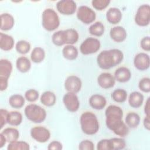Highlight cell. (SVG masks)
<instances>
[{
  "instance_id": "6da1fadb",
  "label": "cell",
  "mask_w": 150,
  "mask_h": 150,
  "mask_svg": "<svg viewBox=\"0 0 150 150\" xmlns=\"http://www.w3.org/2000/svg\"><path fill=\"white\" fill-rule=\"evenodd\" d=\"M105 124L107 127L115 135L124 137L129 133V128L122 121L123 111L122 108L115 105H110L105 111Z\"/></svg>"
},
{
  "instance_id": "7a4b0ae2",
  "label": "cell",
  "mask_w": 150,
  "mask_h": 150,
  "mask_svg": "<svg viewBox=\"0 0 150 150\" xmlns=\"http://www.w3.org/2000/svg\"><path fill=\"white\" fill-rule=\"evenodd\" d=\"M124 59L122 52L118 49L101 51L97 57V63L100 68L108 70L122 62Z\"/></svg>"
},
{
  "instance_id": "3957f363",
  "label": "cell",
  "mask_w": 150,
  "mask_h": 150,
  "mask_svg": "<svg viewBox=\"0 0 150 150\" xmlns=\"http://www.w3.org/2000/svg\"><path fill=\"white\" fill-rule=\"evenodd\" d=\"M81 129L83 133L88 135L96 134L99 129L100 124L97 116L92 112L86 111L80 118Z\"/></svg>"
},
{
  "instance_id": "277c9868",
  "label": "cell",
  "mask_w": 150,
  "mask_h": 150,
  "mask_svg": "<svg viewBox=\"0 0 150 150\" xmlns=\"http://www.w3.org/2000/svg\"><path fill=\"white\" fill-rule=\"evenodd\" d=\"M60 18L57 12L52 8L45 9L42 14V25L47 31L52 32L60 26Z\"/></svg>"
},
{
  "instance_id": "5b68a950",
  "label": "cell",
  "mask_w": 150,
  "mask_h": 150,
  "mask_svg": "<svg viewBox=\"0 0 150 150\" xmlns=\"http://www.w3.org/2000/svg\"><path fill=\"white\" fill-rule=\"evenodd\" d=\"M26 117L34 123H41L46 117V111L41 106L36 104H30L26 106L24 110Z\"/></svg>"
},
{
  "instance_id": "8992f818",
  "label": "cell",
  "mask_w": 150,
  "mask_h": 150,
  "mask_svg": "<svg viewBox=\"0 0 150 150\" xmlns=\"http://www.w3.org/2000/svg\"><path fill=\"white\" fill-rule=\"evenodd\" d=\"M12 64L8 59L0 60V90H5L8 86V79L12 71Z\"/></svg>"
},
{
  "instance_id": "52a82bcc",
  "label": "cell",
  "mask_w": 150,
  "mask_h": 150,
  "mask_svg": "<svg viewBox=\"0 0 150 150\" xmlns=\"http://www.w3.org/2000/svg\"><path fill=\"white\" fill-rule=\"evenodd\" d=\"M134 21L139 26H146L150 22V6L145 4L141 5L135 13Z\"/></svg>"
},
{
  "instance_id": "ba28073f",
  "label": "cell",
  "mask_w": 150,
  "mask_h": 150,
  "mask_svg": "<svg viewBox=\"0 0 150 150\" xmlns=\"http://www.w3.org/2000/svg\"><path fill=\"white\" fill-rule=\"evenodd\" d=\"M100 46L101 43L98 39L88 37L81 43L80 46V51L83 54H90L98 51Z\"/></svg>"
},
{
  "instance_id": "9c48e42d",
  "label": "cell",
  "mask_w": 150,
  "mask_h": 150,
  "mask_svg": "<svg viewBox=\"0 0 150 150\" xmlns=\"http://www.w3.org/2000/svg\"><path fill=\"white\" fill-rule=\"evenodd\" d=\"M77 19L84 24L88 25L93 22L96 18L95 11L86 5H81L77 9Z\"/></svg>"
},
{
  "instance_id": "30bf717a",
  "label": "cell",
  "mask_w": 150,
  "mask_h": 150,
  "mask_svg": "<svg viewBox=\"0 0 150 150\" xmlns=\"http://www.w3.org/2000/svg\"><path fill=\"white\" fill-rule=\"evenodd\" d=\"M30 134L33 139L40 143L47 142L51 136L50 131L43 126H35L32 128Z\"/></svg>"
},
{
  "instance_id": "8fae6325",
  "label": "cell",
  "mask_w": 150,
  "mask_h": 150,
  "mask_svg": "<svg viewBox=\"0 0 150 150\" xmlns=\"http://www.w3.org/2000/svg\"><path fill=\"white\" fill-rule=\"evenodd\" d=\"M57 11L62 15H71L77 10V5L73 0H60L56 3Z\"/></svg>"
},
{
  "instance_id": "7c38bea8",
  "label": "cell",
  "mask_w": 150,
  "mask_h": 150,
  "mask_svg": "<svg viewBox=\"0 0 150 150\" xmlns=\"http://www.w3.org/2000/svg\"><path fill=\"white\" fill-rule=\"evenodd\" d=\"M63 103L66 108L70 112H76L80 107V101L76 93H66L63 97Z\"/></svg>"
},
{
  "instance_id": "4fadbf2b",
  "label": "cell",
  "mask_w": 150,
  "mask_h": 150,
  "mask_svg": "<svg viewBox=\"0 0 150 150\" xmlns=\"http://www.w3.org/2000/svg\"><path fill=\"white\" fill-rule=\"evenodd\" d=\"M64 84L66 91L76 94L79 93L81 88L82 81L77 76L70 75L66 78Z\"/></svg>"
},
{
  "instance_id": "5bb4252c",
  "label": "cell",
  "mask_w": 150,
  "mask_h": 150,
  "mask_svg": "<svg viewBox=\"0 0 150 150\" xmlns=\"http://www.w3.org/2000/svg\"><path fill=\"white\" fill-rule=\"evenodd\" d=\"M134 65L137 69L140 71L146 70L150 66L149 55L144 52L138 53L134 58Z\"/></svg>"
},
{
  "instance_id": "9a60e30c",
  "label": "cell",
  "mask_w": 150,
  "mask_h": 150,
  "mask_svg": "<svg viewBox=\"0 0 150 150\" xmlns=\"http://www.w3.org/2000/svg\"><path fill=\"white\" fill-rule=\"evenodd\" d=\"M97 83L101 88L108 89L114 87L115 80L113 75L108 72L101 73L97 77Z\"/></svg>"
},
{
  "instance_id": "2e32d148",
  "label": "cell",
  "mask_w": 150,
  "mask_h": 150,
  "mask_svg": "<svg viewBox=\"0 0 150 150\" xmlns=\"http://www.w3.org/2000/svg\"><path fill=\"white\" fill-rule=\"evenodd\" d=\"M110 36L114 42L120 43L126 39L127 33L126 30L122 26H116L110 29Z\"/></svg>"
},
{
  "instance_id": "e0dca14e",
  "label": "cell",
  "mask_w": 150,
  "mask_h": 150,
  "mask_svg": "<svg viewBox=\"0 0 150 150\" xmlns=\"http://www.w3.org/2000/svg\"><path fill=\"white\" fill-rule=\"evenodd\" d=\"M88 102L90 107L97 110L103 109L107 104V100L105 97L99 94H94L91 96Z\"/></svg>"
},
{
  "instance_id": "ac0fdd59",
  "label": "cell",
  "mask_w": 150,
  "mask_h": 150,
  "mask_svg": "<svg viewBox=\"0 0 150 150\" xmlns=\"http://www.w3.org/2000/svg\"><path fill=\"white\" fill-rule=\"evenodd\" d=\"M114 77L116 81L120 83H125L130 80L131 72L127 67H120L115 71Z\"/></svg>"
},
{
  "instance_id": "d6986e66",
  "label": "cell",
  "mask_w": 150,
  "mask_h": 150,
  "mask_svg": "<svg viewBox=\"0 0 150 150\" xmlns=\"http://www.w3.org/2000/svg\"><path fill=\"white\" fill-rule=\"evenodd\" d=\"M122 13L118 8L111 7L106 12V19L107 21L113 25L118 23L122 19Z\"/></svg>"
},
{
  "instance_id": "ffe728a7",
  "label": "cell",
  "mask_w": 150,
  "mask_h": 150,
  "mask_svg": "<svg viewBox=\"0 0 150 150\" xmlns=\"http://www.w3.org/2000/svg\"><path fill=\"white\" fill-rule=\"evenodd\" d=\"M15 40L13 37L2 32H0V47L4 51H9L14 46Z\"/></svg>"
},
{
  "instance_id": "44dd1931",
  "label": "cell",
  "mask_w": 150,
  "mask_h": 150,
  "mask_svg": "<svg viewBox=\"0 0 150 150\" xmlns=\"http://www.w3.org/2000/svg\"><path fill=\"white\" fill-rule=\"evenodd\" d=\"M144 96L139 91H133L131 93L128 97V104L129 105L135 108L140 107L144 102Z\"/></svg>"
},
{
  "instance_id": "7402d4cb",
  "label": "cell",
  "mask_w": 150,
  "mask_h": 150,
  "mask_svg": "<svg viewBox=\"0 0 150 150\" xmlns=\"http://www.w3.org/2000/svg\"><path fill=\"white\" fill-rule=\"evenodd\" d=\"M15 19L13 16L8 13L1 15V29L4 31L11 30L14 26Z\"/></svg>"
},
{
  "instance_id": "603a6c76",
  "label": "cell",
  "mask_w": 150,
  "mask_h": 150,
  "mask_svg": "<svg viewBox=\"0 0 150 150\" xmlns=\"http://www.w3.org/2000/svg\"><path fill=\"white\" fill-rule=\"evenodd\" d=\"M62 54L64 58L69 60H75L79 54L76 47L72 45H67L62 49Z\"/></svg>"
},
{
  "instance_id": "cb8c5ba5",
  "label": "cell",
  "mask_w": 150,
  "mask_h": 150,
  "mask_svg": "<svg viewBox=\"0 0 150 150\" xmlns=\"http://www.w3.org/2000/svg\"><path fill=\"white\" fill-rule=\"evenodd\" d=\"M40 102L46 107L53 106L56 102V96L55 94L51 91H46L43 92L40 96Z\"/></svg>"
},
{
  "instance_id": "d4e9b609",
  "label": "cell",
  "mask_w": 150,
  "mask_h": 150,
  "mask_svg": "<svg viewBox=\"0 0 150 150\" xmlns=\"http://www.w3.org/2000/svg\"><path fill=\"white\" fill-rule=\"evenodd\" d=\"M16 67L18 70L21 73H26L31 68L30 60L25 56L19 57L16 61Z\"/></svg>"
},
{
  "instance_id": "484cf974",
  "label": "cell",
  "mask_w": 150,
  "mask_h": 150,
  "mask_svg": "<svg viewBox=\"0 0 150 150\" xmlns=\"http://www.w3.org/2000/svg\"><path fill=\"white\" fill-rule=\"evenodd\" d=\"M140 120V117L137 113L135 112H129L125 117V123L128 127L131 128H135L139 125Z\"/></svg>"
},
{
  "instance_id": "4316f807",
  "label": "cell",
  "mask_w": 150,
  "mask_h": 150,
  "mask_svg": "<svg viewBox=\"0 0 150 150\" xmlns=\"http://www.w3.org/2000/svg\"><path fill=\"white\" fill-rule=\"evenodd\" d=\"M64 31L65 36V44L73 45L78 41L79 35L76 29L70 28L64 30Z\"/></svg>"
},
{
  "instance_id": "83f0119b",
  "label": "cell",
  "mask_w": 150,
  "mask_h": 150,
  "mask_svg": "<svg viewBox=\"0 0 150 150\" xmlns=\"http://www.w3.org/2000/svg\"><path fill=\"white\" fill-rule=\"evenodd\" d=\"M1 133L5 136L7 142H12L18 139L19 137V131L13 127H8L5 128Z\"/></svg>"
},
{
  "instance_id": "f1b7e54d",
  "label": "cell",
  "mask_w": 150,
  "mask_h": 150,
  "mask_svg": "<svg viewBox=\"0 0 150 150\" xmlns=\"http://www.w3.org/2000/svg\"><path fill=\"white\" fill-rule=\"evenodd\" d=\"M9 104L14 108H22L25 103V98L21 94H15L10 96L9 98Z\"/></svg>"
},
{
  "instance_id": "f546056e",
  "label": "cell",
  "mask_w": 150,
  "mask_h": 150,
  "mask_svg": "<svg viewBox=\"0 0 150 150\" xmlns=\"http://www.w3.org/2000/svg\"><path fill=\"white\" fill-rule=\"evenodd\" d=\"M45 55V51L42 47H35L31 52L30 59L33 62L39 63L44 60Z\"/></svg>"
},
{
  "instance_id": "4dcf8cb0",
  "label": "cell",
  "mask_w": 150,
  "mask_h": 150,
  "mask_svg": "<svg viewBox=\"0 0 150 150\" xmlns=\"http://www.w3.org/2000/svg\"><path fill=\"white\" fill-rule=\"evenodd\" d=\"M104 25L100 21H97L94 23L91 24L88 28L89 33L91 35L97 37L101 36L104 34Z\"/></svg>"
},
{
  "instance_id": "1f68e13d",
  "label": "cell",
  "mask_w": 150,
  "mask_h": 150,
  "mask_svg": "<svg viewBox=\"0 0 150 150\" xmlns=\"http://www.w3.org/2000/svg\"><path fill=\"white\" fill-rule=\"evenodd\" d=\"M23 117L22 114L16 111L9 112L8 117V124L12 126H18L22 122Z\"/></svg>"
},
{
  "instance_id": "d6a6232c",
  "label": "cell",
  "mask_w": 150,
  "mask_h": 150,
  "mask_svg": "<svg viewBox=\"0 0 150 150\" xmlns=\"http://www.w3.org/2000/svg\"><path fill=\"white\" fill-rule=\"evenodd\" d=\"M111 96L116 103H122L126 101L128 94L126 90L122 88H117L113 91Z\"/></svg>"
},
{
  "instance_id": "836d02e7",
  "label": "cell",
  "mask_w": 150,
  "mask_h": 150,
  "mask_svg": "<svg viewBox=\"0 0 150 150\" xmlns=\"http://www.w3.org/2000/svg\"><path fill=\"white\" fill-rule=\"evenodd\" d=\"M8 150H29L30 146L28 143L22 141H15L9 142L8 146Z\"/></svg>"
},
{
  "instance_id": "e575fe53",
  "label": "cell",
  "mask_w": 150,
  "mask_h": 150,
  "mask_svg": "<svg viewBox=\"0 0 150 150\" xmlns=\"http://www.w3.org/2000/svg\"><path fill=\"white\" fill-rule=\"evenodd\" d=\"M52 41L54 45L57 46H61L65 45L64 30H58L53 33L52 36Z\"/></svg>"
},
{
  "instance_id": "d590c367",
  "label": "cell",
  "mask_w": 150,
  "mask_h": 150,
  "mask_svg": "<svg viewBox=\"0 0 150 150\" xmlns=\"http://www.w3.org/2000/svg\"><path fill=\"white\" fill-rule=\"evenodd\" d=\"M30 44L29 42L25 40H19L15 45V49L18 53L25 54L28 53L30 50Z\"/></svg>"
},
{
  "instance_id": "8d00e7d4",
  "label": "cell",
  "mask_w": 150,
  "mask_h": 150,
  "mask_svg": "<svg viewBox=\"0 0 150 150\" xmlns=\"http://www.w3.org/2000/svg\"><path fill=\"white\" fill-rule=\"evenodd\" d=\"M110 139L111 150L123 149L126 146V142L124 139L121 138H112Z\"/></svg>"
},
{
  "instance_id": "74e56055",
  "label": "cell",
  "mask_w": 150,
  "mask_h": 150,
  "mask_svg": "<svg viewBox=\"0 0 150 150\" xmlns=\"http://www.w3.org/2000/svg\"><path fill=\"white\" fill-rule=\"evenodd\" d=\"M110 2V0H93L91 4L93 8L96 10L102 11L109 5Z\"/></svg>"
},
{
  "instance_id": "f35d334b",
  "label": "cell",
  "mask_w": 150,
  "mask_h": 150,
  "mask_svg": "<svg viewBox=\"0 0 150 150\" xmlns=\"http://www.w3.org/2000/svg\"><path fill=\"white\" fill-rule=\"evenodd\" d=\"M39 92L35 89L28 90L25 93V98L29 102L33 103L36 101L39 98Z\"/></svg>"
},
{
  "instance_id": "ab89813d",
  "label": "cell",
  "mask_w": 150,
  "mask_h": 150,
  "mask_svg": "<svg viewBox=\"0 0 150 150\" xmlns=\"http://www.w3.org/2000/svg\"><path fill=\"white\" fill-rule=\"evenodd\" d=\"M138 88L141 91L144 93L150 92V79L149 77H144L141 79L138 83Z\"/></svg>"
},
{
  "instance_id": "60d3db41",
  "label": "cell",
  "mask_w": 150,
  "mask_h": 150,
  "mask_svg": "<svg viewBox=\"0 0 150 150\" xmlns=\"http://www.w3.org/2000/svg\"><path fill=\"white\" fill-rule=\"evenodd\" d=\"M79 149L80 150H94V144L90 140H83L79 143Z\"/></svg>"
},
{
  "instance_id": "b9f144b4",
  "label": "cell",
  "mask_w": 150,
  "mask_h": 150,
  "mask_svg": "<svg viewBox=\"0 0 150 150\" xmlns=\"http://www.w3.org/2000/svg\"><path fill=\"white\" fill-rule=\"evenodd\" d=\"M97 150H111L110 139H103L100 140L97 144Z\"/></svg>"
},
{
  "instance_id": "7bdbcfd3",
  "label": "cell",
  "mask_w": 150,
  "mask_h": 150,
  "mask_svg": "<svg viewBox=\"0 0 150 150\" xmlns=\"http://www.w3.org/2000/svg\"><path fill=\"white\" fill-rule=\"evenodd\" d=\"M9 112L3 108H1L0 110V128L2 129L4 125L8 123V117Z\"/></svg>"
},
{
  "instance_id": "ee69618b",
  "label": "cell",
  "mask_w": 150,
  "mask_h": 150,
  "mask_svg": "<svg viewBox=\"0 0 150 150\" xmlns=\"http://www.w3.org/2000/svg\"><path fill=\"white\" fill-rule=\"evenodd\" d=\"M140 45L144 50L149 52L150 50V37L146 36L142 38L140 42Z\"/></svg>"
},
{
  "instance_id": "f6af8a7d",
  "label": "cell",
  "mask_w": 150,
  "mask_h": 150,
  "mask_svg": "<svg viewBox=\"0 0 150 150\" xmlns=\"http://www.w3.org/2000/svg\"><path fill=\"white\" fill-rule=\"evenodd\" d=\"M47 148L48 150H61L63 149V145L58 141H53L49 144Z\"/></svg>"
},
{
  "instance_id": "bcb514c9",
  "label": "cell",
  "mask_w": 150,
  "mask_h": 150,
  "mask_svg": "<svg viewBox=\"0 0 150 150\" xmlns=\"http://www.w3.org/2000/svg\"><path fill=\"white\" fill-rule=\"evenodd\" d=\"M149 97H148L145 102V104L144 106V112L145 114V115L150 117V101H149Z\"/></svg>"
},
{
  "instance_id": "7dc6e473",
  "label": "cell",
  "mask_w": 150,
  "mask_h": 150,
  "mask_svg": "<svg viewBox=\"0 0 150 150\" xmlns=\"http://www.w3.org/2000/svg\"><path fill=\"white\" fill-rule=\"evenodd\" d=\"M143 124L145 129H146L148 131L150 129V117L145 115L144 119Z\"/></svg>"
},
{
  "instance_id": "c3c4849f",
  "label": "cell",
  "mask_w": 150,
  "mask_h": 150,
  "mask_svg": "<svg viewBox=\"0 0 150 150\" xmlns=\"http://www.w3.org/2000/svg\"><path fill=\"white\" fill-rule=\"evenodd\" d=\"M7 141L5 136L1 132L0 134V148H2L6 143Z\"/></svg>"
}]
</instances>
